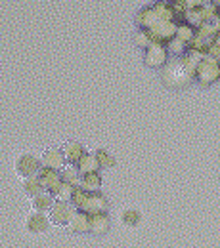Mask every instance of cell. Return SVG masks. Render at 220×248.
Masks as SVG:
<instances>
[{
	"label": "cell",
	"instance_id": "26",
	"mask_svg": "<svg viewBox=\"0 0 220 248\" xmlns=\"http://www.w3.org/2000/svg\"><path fill=\"white\" fill-rule=\"evenodd\" d=\"M86 199H88V193H86V191H83L81 187H77V191H75V195H73V199H71V202H69V204H71L73 208L83 210V206H85Z\"/></svg>",
	"mask_w": 220,
	"mask_h": 248
},
{
	"label": "cell",
	"instance_id": "5",
	"mask_svg": "<svg viewBox=\"0 0 220 248\" xmlns=\"http://www.w3.org/2000/svg\"><path fill=\"white\" fill-rule=\"evenodd\" d=\"M176 29H178V25H174V21L159 19L153 27L148 29V32L153 42H165V40H172L176 36Z\"/></svg>",
	"mask_w": 220,
	"mask_h": 248
},
{
	"label": "cell",
	"instance_id": "1",
	"mask_svg": "<svg viewBox=\"0 0 220 248\" xmlns=\"http://www.w3.org/2000/svg\"><path fill=\"white\" fill-rule=\"evenodd\" d=\"M201 60L199 52H191L188 58H182V60H174V62L167 63L163 67V82L172 88V90H180V88H186L191 78L195 77V67Z\"/></svg>",
	"mask_w": 220,
	"mask_h": 248
},
{
	"label": "cell",
	"instance_id": "21",
	"mask_svg": "<svg viewBox=\"0 0 220 248\" xmlns=\"http://www.w3.org/2000/svg\"><path fill=\"white\" fill-rule=\"evenodd\" d=\"M152 42H153V40H152L148 29H138V31L134 32V36H132V44H134L136 48H144V50H146Z\"/></svg>",
	"mask_w": 220,
	"mask_h": 248
},
{
	"label": "cell",
	"instance_id": "8",
	"mask_svg": "<svg viewBox=\"0 0 220 248\" xmlns=\"http://www.w3.org/2000/svg\"><path fill=\"white\" fill-rule=\"evenodd\" d=\"M69 231L75 233V235H85V233H90V214L79 210V212H73V216L67 223Z\"/></svg>",
	"mask_w": 220,
	"mask_h": 248
},
{
	"label": "cell",
	"instance_id": "7",
	"mask_svg": "<svg viewBox=\"0 0 220 248\" xmlns=\"http://www.w3.org/2000/svg\"><path fill=\"white\" fill-rule=\"evenodd\" d=\"M40 164L46 166V168H52V170H62L63 166L67 164V158H65L62 149L50 147L40 155Z\"/></svg>",
	"mask_w": 220,
	"mask_h": 248
},
{
	"label": "cell",
	"instance_id": "2",
	"mask_svg": "<svg viewBox=\"0 0 220 248\" xmlns=\"http://www.w3.org/2000/svg\"><path fill=\"white\" fill-rule=\"evenodd\" d=\"M193 78L197 80L199 86L215 84L220 78V62H217L211 56H203L197 63V67H195V77Z\"/></svg>",
	"mask_w": 220,
	"mask_h": 248
},
{
	"label": "cell",
	"instance_id": "17",
	"mask_svg": "<svg viewBox=\"0 0 220 248\" xmlns=\"http://www.w3.org/2000/svg\"><path fill=\"white\" fill-rule=\"evenodd\" d=\"M79 187L86 193H98V189L102 187V178L98 172H92V174H83L81 176V182H79Z\"/></svg>",
	"mask_w": 220,
	"mask_h": 248
},
{
	"label": "cell",
	"instance_id": "13",
	"mask_svg": "<svg viewBox=\"0 0 220 248\" xmlns=\"http://www.w3.org/2000/svg\"><path fill=\"white\" fill-rule=\"evenodd\" d=\"M109 217H107V212L105 214H92L90 216V233L96 235V237H102L109 231Z\"/></svg>",
	"mask_w": 220,
	"mask_h": 248
},
{
	"label": "cell",
	"instance_id": "22",
	"mask_svg": "<svg viewBox=\"0 0 220 248\" xmlns=\"http://www.w3.org/2000/svg\"><path fill=\"white\" fill-rule=\"evenodd\" d=\"M140 212L138 210H132V208H126L125 212H123V216H121V221L125 223L126 227H138L140 225Z\"/></svg>",
	"mask_w": 220,
	"mask_h": 248
},
{
	"label": "cell",
	"instance_id": "16",
	"mask_svg": "<svg viewBox=\"0 0 220 248\" xmlns=\"http://www.w3.org/2000/svg\"><path fill=\"white\" fill-rule=\"evenodd\" d=\"M77 166H79L81 174H92V172H98L102 168L96 153H85V155L81 156V160L77 162Z\"/></svg>",
	"mask_w": 220,
	"mask_h": 248
},
{
	"label": "cell",
	"instance_id": "24",
	"mask_svg": "<svg viewBox=\"0 0 220 248\" xmlns=\"http://www.w3.org/2000/svg\"><path fill=\"white\" fill-rule=\"evenodd\" d=\"M176 38L178 40H182V42H193V38H195V32H193V27L188 25V23H182V25H178V29H176Z\"/></svg>",
	"mask_w": 220,
	"mask_h": 248
},
{
	"label": "cell",
	"instance_id": "20",
	"mask_svg": "<svg viewBox=\"0 0 220 248\" xmlns=\"http://www.w3.org/2000/svg\"><path fill=\"white\" fill-rule=\"evenodd\" d=\"M23 191H25V195H27V197L34 199V197H36L38 193H42L44 189H42V186H40L38 178H36V176H33V178L23 180Z\"/></svg>",
	"mask_w": 220,
	"mask_h": 248
},
{
	"label": "cell",
	"instance_id": "9",
	"mask_svg": "<svg viewBox=\"0 0 220 248\" xmlns=\"http://www.w3.org/2000/svg\"><path fill=\"white\" fill-rule=\"evenodd\" d=\"M107 208H109V202H107V199L103 197V195H98V193H88V199H86V202H85V206H83V212H86V214H105L107 212Z\"/></svg>",
	"mask_w": 220,
	"mask_h": 248
},
{
	"label": "cell",
	"instance_id": "15",
	"mask_svg": "<svg viewBox=\"0 0 220 248\" xmlns=\"http://www.w3.org/2000/svg\"><path fill=\"white\" fill-rule=\"evenodd\" d=\"M54 206V195L50 191H42L33 199V210L34 212H50Z\"/></svg>",
	"mask_w": 220,
	"mask_h": 248
},
{
	"label": "cell",
	"instance_id": "28",
	"mask_svg": "<svg viewBox=\"0 0 220 248\" xmlns=\"http://www.w3.org/2000/svg\"><path fill=\"white\" fill-rule=\"evenodd\" d=\"M205 2L207 0H182V4H184L186 10H199V8L205 6Z\"/></svg>",
	"mask_w": 220,
	"mask_h": 248
},
{
	"label": "cell",
	"instance_id": "23",
	"mask_svg": "<svg viewBox=\"0 0 220 248\" xmlns=\"http://www.w3.org/2000/svg\"><path fill=\"white\" fill-rule=\"evenodd\" d=\"M94 153H96V156H98V160H100V166H102V168H113V166L117 164L115 156L111 155L107 149H98Z\"/></svg>",
	"mask_w": 220,
	"mask_h": 248
},
{
	"label": "cell",
	"instance_id": "11",
	"mask_svg": "<svg viewBox=\"0 0 220 248\" xmlns=\"http://www.w3.org/2000/svg\"><path fill=\"white\" fill-rule=\"evenodd\" d=\"M25 227H27V231L33 233V235H40V233H46L48 231L50 219L44 216L42 212H33L31 216L27 217V221H25Z\"/></svg>",
	"mask_w": 220,
	"mask_h": 248
},
{
	"label": "cell",
	"instance_id": "18",
	"mask_svg": "<svg viewBox=\"0 0 220 248\" xmlns=\"http://www.w3.org/2000/svg\"><path fill=\"white\" fill-rule=\"evenodd\" d=\"M60 176H62V180L65 182V184L79 186V182H81V176H83V174H81L79 166H75L73 162H67L62 170H60Z\"/></svg>",
	"mask_w": 220,
	"mask_h": 248
},
{
	"label": "cell",
	"instance_id": "4",
	"mask_svg": "<svg viewBox=\"0 0 220 248\" xmlns=\"http://www.w3.org/2000/svg\"><path fill=\"white\" fill-rule=\"evenodd\" d=\"M36 178H38L42 189H44V191H50L52 195H56L58 189H60L63 184L60 172H58V170H52V168H46V166H40V170L36 172Z\"/></svg>",
	"mask_w": 220,
	"mask_h": 248
},
{
	"label": "cell",
	"instance_id": "25",
	"mask_svg": "<svg viewBox=\"0 0 220 248\" xmlns=\"http://www.w3.org/2000/svg\"><path fill=\"white\" fill-rule=\"evenodd\" d=\"M75 191H77V186H71V184H65V182H63L62 187H60L58 193H56V197H58L62 202H71Z\"/></svg>",
	"mask_w": 220,
	"mask_h": 248
},
{
	"label": "cell",
	"instance_id": "27",
	"mask_svg": "<svg viewBox=\"0 0 220 248\" xmlns=\"http://www.w3.org/2000/svg\"><path fill=\"white\" fill-rule=\"evenodd\" d=\"M167 50H169L172 56H184V54H186V42H182V40H178V38L174 36V38L169 42Z\"/></svg>",
	"mask_w": 220,
	"mask_h": 248
},
{
	"label": "cell",
	"instance_id": "14",
	"mask_svg": "<svg viewBox=\"0 0 220 248\" xmlns=\"http://www.w3.org/2000/svg\"><path fill=\"white\" fill-rule=\"evenodd\" d=\"M62 151H63V155H65V158H67V162H73V164L79 162L81 156L86 153L85 147H83V143H81V141H75V140L67 141L62 147Z\"/></svg>",
	"mask_w": 220,
	"mask_h": 248
},
{
	"label": "cell",
	"instance_id": "19",
	"mask_svg": "<svg viewBox=\"0 0 220 248\" xmlns=\"http://www.w3.org/2000/svg\"><path fill=\"white\" fill-rule=\"evenodd\" d=\"M153 10L157 12L159 19L172 21V17H174V6H172L170 2H167V0H159V2H155Z\"/></svg>",
	"mask_w": 220,
	"mask_h": 248
},
{
	"label": "cell",
	"instance_id": "6",
	"mask_svg": "<svg viewBox=\"0 0 220 248\" xmlns=\"http://www.w3.org/2000/svg\"><path fill=\"white\" fill-rule=\"evenodd\" d=\"M40 160L36 158V156L33 155H23L17 158V162H16V172L23 178V180H27V178H33V176H36V172L40 170Z\"/></svg>",
	"mask_w": 220,
	"mask_h": 248
},
{
	"label": "cell",
	"instance_id": "3",
	"mask_svg": "<svg viewBox=\"0 0 220 248\" xmlns=\"http://www.w3.org/2000/svg\"><path fill=\"white\" fill-rule=\"evenodd\" d=\"M167 46H163V42H152L146 50H144V62L152 69H159L167 65Z\"/></svg>",
	"mask_w": 220,
	"mask_h": 248
},
{
	"label": "cell",
	"instance_id": "10",
	"mask_svg": "<svg viewBox=\"0 0 220 248\" xmlns=\"http://www.w3.org/2000/svg\"><path fill=\"white\" fill-rule=\"evenodd\" d=\"M73 216V206H69V202H54L52 210H50V221L56 225H67L69 219Z\"/></svg>",
	"mask_w": 220,
	"mask_h": 248
},
{
	"label": "cell",
	"instance_id": "12",
	"mask_svg": "<svg viewBox=\"0 0 220 248\" xmlns=\"http://www.w3.org/2000/svg\"><path fill=\"white\" fill-rule=\"evenodd\" d=\"M134 21H136V25L140 29H150V27H153L159 21V16L153 8H144V10H140L136 14V19Z\"/></svg>",
	"mask_w": 220,
	"mask_h": 248
}]
</instances>
